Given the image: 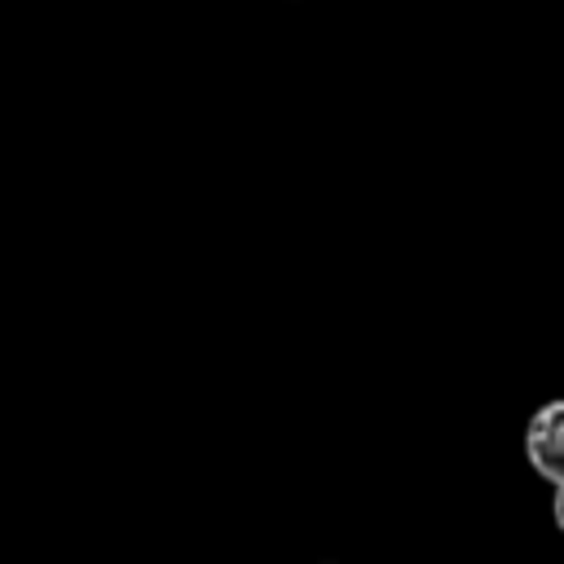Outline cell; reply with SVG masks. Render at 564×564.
Returning a JSON list of instances; mask_svg holds the SVG:
<instances>
[{
	"mask_svg": "<svg viewBox=\"0 0 564 564\" xmlns=\"http://www.w3.org/2000/svg\"><path fill=\"white\" fill-rule=\"evenodd\" d=\"M524 458H529V467L542 480L564 485V405L560 401L542 405L529 419V427H524Z\"/></svg>",
	"mask_w": 564,
	"mask_h": 564,
	"instance_id": "6da1fadb",
	"label": "cell"
}]
</instances>
